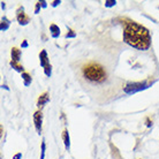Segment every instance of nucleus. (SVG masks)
I'll return each instance as SVG.
<instances>
[{
    "instance_id": "f257e3e1",
    "label": "nucleus",
    "mask_w": 159,
    "mask_h": 159,
    "mask_svg": "<svg viewBox=\"0 0 159 159\" xmlns=\"http://www.w3.org/2000/svg\"><path fill=\"white\" fill-rule=\"evenodd\" d=\"M125 27H123L122 38L123 42L130 45L131 48L141 51H145L151 45V36L150 31L144 25L137 23L135 21L129 19H123Z\"/></svg>"
},
{
    "instance_id": "f03ea898",
    "label": "nucleus",
    "mask_w": 159,
    "mask_h": 159,
    "mask_svg": "<svg viewBox=\"0 0 159 159\" xmlns=\"http://www.w3.org/2000/svg\"><path fill=\"white\" fill-rule=\"evenodd\" d=\"M82 74L87 80L97 83H102L107 77L105 68L97 62H88L84 65L82 67Z\"/></svg>"
},
{
    "instance_id": "7ed1b4c3",
    "label": "nucleus",
    "mask_w": 159,
    "mask_h": 159,
    "mask_svg": "<svg viewBox=\"0 0 159 159\" xmlns=\"http://www.w3.org/2000/svg\"><path fill=\"white\" fill-rule=\"evenodd\" d=\"M150 87V83L148 81H142V82H133V83H127L125 87H123V91L128 93V95H131V93H135V92H139L141 90H144L147 88Z\"/></svg>"
},
{
    "instance_id": "20e7f679",
    "label": "nucleus",
    "mask_w": 159,
    "mask_h": 159,
    "mask_svg": "<svg viewBox=\"0 0 159 159\" xmlns=\"http://www.w3.org/2000/svg\"><path fill=\"white\" fill-rule=\"evenodd\" d=\"M16 20L21 25H27L30 22V17L24 13L23 6H20L17 8V11H16Z\"/></svg>"
},
{
    "instance_id": "39448f33",
    "label": "nucleus",
    "mask_w": 159,
    "mask_h": 159,
    "mask_svg": "<svg viewBox=\"0 0 159 159\" xmlns=\"http://www.w3.org/2000/svg\"><path fill=\"white\" fill-rule=\"evenodd\" d=\"M34 125L38 134H42V129H43V113L40 110H37L34 113Z\"/></svg>"
},
{
    "instance_id": "423d86ee",
    "label": "nucleus",
    "mask_w": 159,
    "mask_h": 159,
    "mask_svg": "<svg viewBox=\"0 0 159 159\" xmlns=\"http://www.w3.org/2000/svg\"><path fill=\"white\" fill-rule=\"evenodd\" d=\"M48 102H50V93H48V91L40 93L39 97H38V99H37V107L42 111V108H43Z\"/></svg>"
},
{
    "instance_id": "0eeeda50",
    "label": "nucleus",
    "mask_w": 159,
    "mask_h": 159,
    "mask_svg": "<svg viewBox=\"0 0 159 159\" xmlns=\"http://www.w3.org/2000/svg\"><path fill=\"white\" fill-rule=\"evenodd\" d=\"M39 62H40V66L43 68L48 67L50 64V59H48V52L46 50H42L39 52Z\"/></svg>"
},
{
    "instance_id": "6e6552de",
    "label": "nucleus",
    "mask_w": 159,
    "mask_h": 159,
    "mask_svg": "<svg viewBox=\"0 0 159 159\" xmlns=\"http://www.w3.org/2000/svg\"><path fill=\"white\" fill-rule=\"evenodd\" d=\"M61 139H62V141H64L66 150L69 151V149H70V136H69V133H68L67 129H64L62 134H61Z\"/></svg>"
},
{
    "instance_id": "1a4fd4ad",
    "label": "nucleus",
    "mask_w": 159,
    "mask_h": 159,
    "mask_svg": "<svg viewBox=\"0 0 159 159\" xmlns=\"http://www.w3.org/2000/svg\"><path fill=\"white\" fill-rule=\"evenodd\" d=\"M21 54L22 52L19 48H12V51H11V56H12V60L13 61H16V62H20L21 59Z\"/></svg>"
},
{
    "instance_id": "9d476101",
    "label": "nucleus",
    "mask_w": 159,
    "mask_h": 159,
    "mask_svg": "<svg viewBox=\"0 0 159 159\" xmlns=\"http://www.w3.org/2000/svg\"><path fill=\"white\" fill-rule=\"evenodd\" d=\"M50 34H51V36L53 38H58L60 36V28L57 25V24L52 23L50 25Z\"/></svg>"
},
{
    "instance_id": "9b49d317",
    "label": "nucleus",
    "mask_w": 159,
    "mask_h": 159,
    "mask_svg": "<svg viewBox=\"0 0 159 159\" xmlns=\"http://www.w3.org/2000/svg\"><path fill=\"white\" fill-rule=\"evenodd\" d=\"M21 77H22V80H23V83H24V85H25V87H29V85L31 84L32 77H31V75H30L29 73H27V72L22 73V74H21Z\"/></svg>"
},
{
    "instance_id": "f8f14e48",
    "label": "nucleus",
    "mask_w": 159,
    "mask_h": 159,
    "mask_svg": "<svg viewBox=\"0 0 159 159\" xmlns=\"http://www.w3.org/2000/svg\"><path fill=\"white\" fill-rule=\"evenodd\" d=\"M9 65H11V66L15 69L16 72L21 73V74H22V73H24V67L20 64V62H16V61H13V60H11Z\"/></svg>"
},
{
    "instance_id": "ddd939ff",
    "label": "nucleus",
    "mask_w": 159,
    "mask_h": 159,
    "mask_svg": "<svg viewBox=\"0 0 159 159\" xmlns=\"http://www.w3.org/2000/svg\"><path fill=\"white\" fill-rule=\"evenodd\" d=\"M9 24H11V21L8 20L6 16H4V17L1 19V25H0L1 31H6V30L9 28Z\"/></svg>"
},
{
    "instance_id": "4468645a",
    "label": "nucleus",
    "mask_w": 159,
    "mask_h": 159,
    "mask_svg": "<svg viewBox=\"0 0 159 159\" xmlns=\"http://www.w3.org/2000/svg\"><path fill=\"white\" fill-rule=\"evenodd\" d=\"M65 37H66V38H75V37H76V32L74 31L73 29L68 28V30H67V32H66Z\"/></svg>"
},
{
    "instance_id": "2eb2a0df",
    "label": "nucleus",
    "mask_w": 159,
    "mask_h": 159,
    "mask_svg": "<svg viewBox=\"0 0 159 159\" xmlns=\"http://www.w3.org/2000/svg\"><path fill=\"white\" fill-rule=\"evenodd\" d=\"M45 150H46V144H45V139H43V141H42V149H40V159L45 158Z\"/></svg>"
},
{
    "instance_id": "dca6fc26",
    "label": "nucleus",
    "mask_w": 159,
    "mask_h": 159,
    "mask_svg": "<svg viewBox=\"0 0 159 159\" xmlns=\"http://www.w3.org/2000/svg\"><path fill=\"white\" fill-rule=\"evenodd\" d=\"M116 0H106L105 1V7H113V6H116Z\"/></svg>"
},
{
    "instance_id": "f3484780",
    "label": "nucleus",
    "mask_w": 159,
    "mask_h": 159,
    "mask_svg": "<svg viewBox=\"0 0 159 159\" xmlns=\"http://www.w3.org/2000/svg\"><path fill=\"white\" fill-rule=\"evenodd\" d=\"M40 8H42L40 1H37V2H36V6H35V14H38V13H39Z\"/></svg>"
},
{
    "instance_id": "a211bd4d",
    "label": "nucleus",
    "mask_w": 159,
    "mask_h": 159,
    "mask_svg": "<svg viewBox=\"0 0 159 159\" xmlns=\"http://www.w3.org/2000/svg\"><path fill=\"white\" fill-rule=\"evenodd\" d=\"M145 125H147V127H151L152 120H150V118H147V119H145Z\"/></svg>"
},
{
    "instance_id": "6ab92c4d",
    "label": "nucleus",
    "mask_w": 159,
    "mask_h": 159,
    "mask_svg": "<svg viewBox=\"0 0 159 159\" xmlns=\"http://www.w3.org/2000/svg\"><path fill=\"white\" fill-rule=\"evenodd\" d=\"M21 158H22V153L21 152H17L16 155L13 156V159H21Z\"/></svg>"
},
{
    "instance_id": "aec40b11",
    "label": "nucleus",
    "mask_w": 159,
    "mask_h": 159,
    "mask_svg": "<svg viewBox=\"0 0 159 159\" xmlns=\"http://www.w3.org/2000/svg\"><path fill=\"white\" fill-rule=\"evenodd\" d=\"M60 4H61V1H60V0H56V1H53V2H52L51 6L52 7H57V6L60 5Z\"/></svg>"
},
{
    "instance_id": "412c9836",
    "label": "nucleus",
    "mask_w": 159,
    "mask_h": 159,
    "mask_svg": "<svg viewBox=\"0 0 159 159\" xmlns=\"http://www.w3.org/2000/svg\"><path fill=\"white\" fill-rule=\"evenodd\" d=\"M40 5H42V8H45L48 6V2H46L45 0H42V1H40Z\"/></svg>"
},
{
    "instance_id": "4be33fe9",
    "label": "nucleus",
    "mask_w": 159,
    "mask_h": 159,
    "mask_svg": "<svg viewBox=\"0 0 159 159\" xmlns=\"http://www.w3.org/2000/svg\"><path fill=\"white\" fill-rule=\"evenodd\" d=\"M21 46H22V48H28V42L24 39L23 42H22V44H21Z\"/></svg>"
},
{
    "instance_id": "5701e85b",
    "label": "nucleus",
    "mask_w": 159,
    "mask_h": 159,
    "mask_svg": "<svg viewBox=\"0 0 159 159\" xmlns=\"http://www.w3.org/2000/svg\"><path fill=\"white\" fill-rule=\"evenodd\" d=\"M5 7H6L5 2H4V1H1V8H2V9H5Z\"/></svg>"
}]
</instances>
